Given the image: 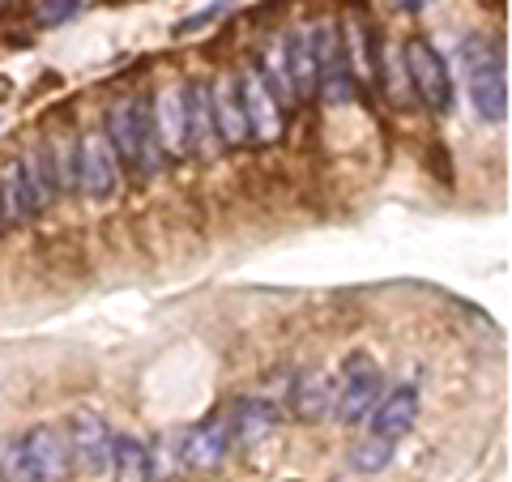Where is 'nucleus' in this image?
I'll return each mask as SVG.
<instances>
[{
	"label": "nucleus",
	"instance_id": "1",
	"mask_svg": "<svg viewBox=\"0 0 512 482\" xmlns=\"http://www.w3.org/2000/svg\"><path fill=\"white\" fill-rule=\"evenodd\" d=\"M103 137L111 141V150H116L120 163H124L128 171L146 175V180L163 171V163H167L163 150H158L154 124H150V103H141V99H120V103H111Z\"/></svg>",
	"mask_w": 512,
	"mask_h": 482
},
{
	"label": "nucleus",
	"instance_id": "2",
	"mask_svg": "<svg viewBox=\"0 0 512 482\" xmlns=\"http://www.w3.org/2000/svg\"><path fill=\"white\" fill-rule=\"evenodd\" d=\"M402 69H406V82H410V94H419V103H427L436 116H448L453 111V73H448L444 56L431 47L427 39H406L402 47Z\"/></svg>",
	"mask_w": 512,
	"mask_h": 482
},
{
	"label": "nucleus",
	"instance_id": "3",
	"mask_svg": "<svg viewBox=\"0 0 512 482\" xmlns=\"http://www.w3.org/2000/svg\"><path fill=\"white\" fill-rule=\"evenodd\" d=\"M380 393H384L380 367L367 355H350L342 363V376L333 380V419L346 423V427H359L367 414H372Z\"/></svg>",
	"mask_w": 512,
	"mask_h": 482
},
{
	"label": "nucleus",
	"instance_id": "4",
	"mask_svg": "<svg viewBox=\"0 0 512 482\" xmlns=\"http://www.w3.org/2000/svg\"><path fill=\"white\" fill-rule=\"evenodd\" d=\"M120 184V158L103 133H86L73 146V188L90 201H107Z\"/></svg>",
	"mask_w": 512,
	"mask_h": 482
},
{
	"label": "nucleus",
	"instance_id": "5",
	"mask_svg": "<svg viewBox=\"0 0 512 482\" xmlns=\"http://www.w3.org/2000/svg\"><path fill=\"white\" fill-rule=\"evenodd\" d=\"M466 86H470V103L483 124H504L508 120V77L504 64L491 52H483L478 43H470L466 52Z\"/></svg>",
	"mask_w": 512,
	"mask_h": 482
},
{
	"label": "nucleus",
	"instance_id": "6",
	"mask_svg": "<svg viewBox=\"0 0 512 482\" xmlns=\"http://www.w3.org/2000/svg\"><path fill=\"white\" fill-rule=\"evenodd\" d=\"M235 90H239V107H244V124H248V141L274 146L282 137V107L274 99V90L265 86V77L256 64L235 73Z\"/></svg>",
	"mask_w": 512,
	"mask_h": 482
},
{
	"label": "nucleus",
	"instance_id": "7",
	"mask_svg": "<svg viewBox=\"0 0 512 482\" xmlns=\"http://www.w3.org/2000/svg\"><path fill=\"white\" fill-rule=\"evenodd\" d=\"M312 56H316V94H325V103H346L355 94V77L346 64V43L342 35L325 26H312Z\"/></svg>",
	"mask_w": 512,
	"mask_h": 482
},
{
	"label": "nucleus",
	"instance_id": "8",
	"mask_svg": "<svg viewBox=\"0 0 512 482\" xmlns=\"http://www.w3.org/2000/svg\"><path fill=\"white\" fill-rule=\"evenodd\" d=\"M64 436H69V457L82 474L99 478L107 474V461H111V431L107 423L99 419L94 410H77L69 427H64Z\"/></svg>",
	"mask_w": 512,
	"mask_h": 482
},
{
	"label": "nucleus",
	"instance_id": "9",
	"mask_svg": "<svg viewBox=\"0 0 512 482\" xmlns=\"http://www.w3.org/2000/svg\"><path fill=\"white\" fill-rule=\"evenodd\" d=\"M22 448H26L30 470H35L39 482H60V478H69L73 457H69V436H64V427H52V423L30 427L26 436H22Z\"/></svg>",
	"mask_w": 512,
	"mask_h": 482
},
{
	"label": "nucleus",
	"instance_id": "10",
	"mask_svg": "<svg viewBox=\"0 0 512 482\" xmlns=\"http://www.w3.org/2000/svg\"><path fill=\"white\" fill-rule=\"evenodd\" d=\"M150 124L158 137V150H163L167 163H180L188 158V120H184V86H167L150 107Z\"/></svg>",
	"mask_w": 512,
	"mask_h": 482
},
{
	"label": "nucleus",
	"instance_id": "11",
	"mask_svg": "<svg viewBox=\"0 0 512 482\" xmlns=\"http://www.w3.org/2000/svg\"><path fill=\"white\" fill-rule=\"evenodd\" d=\"M231 419L227 414H210L205 423H197L184 436V448H180V457L188 470H214V465H222V457L231 453Z\"/></svg>",
	"mask_w": 512,
	"mask_h": 482
},
{
	"label": "nucleus",
	"instance_id": "12",
	"mask_svg": "<svg viewBox=\"0 0 512 482\" xmlns=\"http://www.w3.org/2000/svg\"><path fill=\"white\" fill-rule=\"evenodd\" d=\"M39 214H43V205L35 197V188H30L26 163L22 158H9V163L0 167V218H5V227H26V222H35Z\"/></svg>",
	"mask_w": 512,
	"mask_h": 482
},
{
	"label": "nucleus",
	"instance_id": "13",
	"mask_svg": "<svg viewBox=\"0 0 512 482\" xmlns=\"http://www.w3.org/2000/svg\"><path fill=\"white\" fill-rule=\"evenodd\" d=\"M184 120H188V154L214 158L222 150L214 111H210V82H188L184 86Z\"/></svg>",
	"mask_w": 512,
	"mask_h": 482
},
{
	"label": "nucleus",
	"instance_id": "14",
	"mask_svg": "<svg viewBox=\"0 0 512 482\" xmlns=\"http://www.w3.org/2000/svg\"><path fill=\"white\" fill-rule=\"evenodd\" d=\"M367 423H372V431L384 440H402L406 431L419 423V389L402 384V389H393L389 397H380L372 414H367Z\"/></svg>",
	"mask_w": 512,
	"mask_h": 482
},
{
	"label": "nucleus",
	"instance_id": "15",
	"mask_svg": "<svg viewBox=\"0 0 512 482\" xmlns=\"http://www.w3.org/2000/svg\"><path fill=\"white\" fill-rule=\"evenodd\" d=\"M291 414L299 423H320L333 414V376L316 372V367H308V372H299L291 380Z\"/></svg>",
	"mask_w": 512,
	"mask_h": 482
},
{
	"label": "nucleus",
	"instance_id": "16",
	"mask_svg": "<svg viewBox=\"0 0 512 482\" xmlns=\"http://www.w3.org/2000/svg\"><path fill=\"white\" fill-rule=\"evenodd\" d=\"M210 111L222 146H248V124H244V107H239L235 77H222V82L210 86Z\"/></svg>",
	"mask_w": 512,
	"mask_h": 482
},
{
	"label": "nucleus",
	"instance_id": "17",
	"mask_svg": "<svg viewBox=\"0 0 512 482\" xmlns=\"http://www.w3.org/2000/svg\"><path fill=\"white\" fill-rule=\"evenodd\" d=\"M282 52H286V73H291L295 103L316 99V56H312V35H308V30H291V35H282Z\"/></svg>",
	"mask_w": 512,
	"mask_h": 482
},
{
	"label": "nucleus",
	"instance_id": "18",
	"mask_svg": "<svg viewBox=\"0 0 512 482\" xmlns=\"http://www.w3.org/2000/svg\"><path fill=\"white\" fill-rule=\"evenodd\" d=\"M227 419H231V440L235 444H256V440H265L269 431H274L278 410L269 406L265 397H244V401H235V406L227 410Z\"/></svg>",
	"mask_w": 512,
	"mask_h": 482
},
{
	"label": "nucleus",
	"instance_id": "19",
	"mask_svg": "<svg viewBox=\"0 0 512 482\" xmlns=\"http://www.w3.org/2000/svg\"><path fill=\"white\" fill-rule=\"evenodd\" d=\"M107 470H111V478H116V482H150V474H154L150 444H141L137 436H111Z\"/></svg>",
	"mask_w": 512,
	"mask_h": 482
},
{
	"label": "nucleus",
	"instance_id": "20",
	"mask_svg": "<svg viewBox=\"0 0 512 482\" xmlns=\"http://www.w3.org/2000/svg\"><path fill=\"white\" fill-rule=\"evenodd\" d=\"M393 453H397V440H384V436H363L355 448H350V465H355L359 474H380L384 465L393 461Z\"/></svg>",
	"mask_w": 512,
	"mask_h": 482
},
{
	"label": "nucleus",
	"instance_id": "21",
	"mask_svg": "<svg viewBox=\"0 0 512 482\" xmlns=\"http://www.w3.org/2000/svg\"><path fill=\"white\" fill-rule=\"evenodd\" d=\"M0 482H39L35 470H30V457L18 436L0 440Z\"/></svg>",
	"mask_w": 512,
	"mask_h": 482
},
{
	"label": "nucleus",
	"instance_id": "22",
	"mask_svg": "<svg viewBox=\"0 0 512 482\" xmlns=\"http://www.w3.org/2000/svg\"><path fill=\"white\" fill-rule=\"evenodd\" d=\"M376 69H384V90H389V99L402 107L410 99V82H406V69H402V60H376Z\"/></svg>",
	"mask_w": 512,
	"mask_h": 482
},
{
	"label": "nucleus",
	"instance_id": "23",
	"mask_svg": "<svg viewBox=\"0 0 512 482\" xmlns=\"http://www.w3.org/2000/svg\"><path fill=\"white\" fill-rule=\"evenodd\" d=\"M82 9H86V0H43L39 5V26H60V22L77 18Z\"/></svg>",
	"mask_w": 512,
	"mask_h": 482
},
{
	"label": "nucleus",
	"instance_id": "24",
	"mask_svg": "<svg viewBox=\"0 0 512 482\" xmlns=\"http://www.w3.org/2000/svg\"><path fill=\"white\" fill-rule=\"evenodd\" d=\"M0 231H5V218H0Z\"/></svg>",
	"mask_w": 512,
	"mask_h": 482
}]
</instances>
